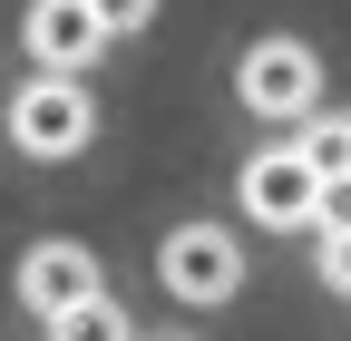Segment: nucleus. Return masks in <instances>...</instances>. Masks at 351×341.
<instances>
[{
  "label": "nucleus",
  "instance_id": "f257e3e1",
  "mask_svg": "<svg viewBox=\"0 0 351 341\" xmlns=\"http://www.w3.org/2000/svg\"><path fill=\"white\" fill-rule=\"evenodd\" d=\"M88 137H98V98H88L69 68H39L10 98V147L20 156H78Z\"/></svg>",
  "mask_w": 351,
  "mask_h": 341
},
{
  "label": "nucleus",
  "instance_id": "f03ea898",
  "mask_svg": "<svg viewBox=\"0 0 351 341\" xmlns=\"http://www.w3.org/2000/svg\"><path fill=\"white\" fill-rule=\"evenodd\" d=\"M156 283L176 292V303H234V283H244V253L225 225H176L156 244Z\"/></svg>",
  "mask_w": 351,
  "mask_h": 341
},
{
  "label": "nucleus",
  "instance_id": "7ed1b4c3",
  "mask_svg": "<svg viewBox=\"0 0 351 341\" xmlns=\"http://www.w3.org/2000/svg\"><path fill=\"white\" fill-rule=\"evenodd\" d=\"M234 98H244L254 117H313V98H322V59L302 49V39H254L244 68H234Z\"/></svg>",
  "mask_w": 351,
  "mask_h": 341
},
{
  "label": "nucleus",
  "instance_id": "20e7f679",
  "mask_svg": "<svg viewBox=\"0 0 351 341\" xmlns=\"http://www.w3.org/2000/svg\"><path fill=\"white\" fill-rule=\"evenodd\" d=\"M244 215H254V225H313V215H322V176H313V156H302V147L254 156V166H244Z\"/></svg>",
  "mask_w": 351,
  "mask_h": 341
},
{
  "label": "nucleus",
  "instance_id": "39448f33",
  "mask_svg": "<svg viewBox=\"0 0 351 341\" xmlns=\"http://www.w3.org/2000/svg\"><path fill=\"white\" fill-rule=\"evenodd\" d=\"M98 253L88 244H29L20 253V303L39 312V322H59V312H78V303H98Z\"/></svg>",
  "mask_w": 351,
  "mask_h": 341
},
{
  "label": "nucleus",
  "instance_id": "423d86ee",
  "mask_svg": "<svg viewBox=\"0 0 351 341\" xmlns=\"http://www.w3.org/2000/svg\"><path fill=\"white\" fill-rule=\"evenodd\" d=\"M20 39H29V59H39V68H69V78H78V68L98 59L108 39H117V29H108L98 10H88V0H29Z\"/></svg>",
  "mask_w": 351,
  "mask_h": 341
},
{
  "label": "nucleus",
  "instance_id": "0eeeda50",
  "mask_svg": "<svg viewBox=\"0 0 351 341\" xmlns=\"http://www.w3.org/2000/svg\"><path fill=\"white\" fill-rule=\"evenodd\" d=\"M49 341H137V322H127V312L108 303V292H98V303L59 312V322H49Z\"/></svg>",
  "mask_w": 351,
  "mask_h": 341
},
{
  "label": "nucleus",
  "instance_id": "6e6552de",
  "mask_svg": "<svg viewBox=\"0 0 351 341\" xmlns=\"http://www.w3.org/2000/svg\"><path fill=\"white\" fill-rule=\"evenodd\" d=\"M302 156H313V176H322V186L351 176V117H313V127H302Z\"/></svg>",
  "mask_w": 351,
  "mask_h": 341
},
{
  "label": "nucleus",
  "instance_id": "1a4fd4ad",
  "mask_svg": "<svg viewBox=\"0 0 351 341\" xmlns=\"http://www.w3.org/2000/svg\"><path fill=\"white\" fill-rule=\"evenodd\" d=\"M88 10H98V20L127 39V29H147V20H156V0H88Z\"/></svg>",
  "mask_w": 351,
  "mask_h": 341
},
{
  "label": "nucleus",
  "instance_id": "9d476101",
  "mask_svg": "<svg viewBox=\"0 0 351 341\" xmlns=\"http://www.w3.org/2000/svg\"><path fill=\"white\" fill-rule=\"evenodd\" d=\"M313 225H322V234H351V176L322 186V215H313Z\"/></svg>",
  "mask_w": 351,
  "mask_h": 341
},
{
  "label": "nucleus",
  "instance_id": "9b49d317",
  "mask_svg": "<svg viewBox=\"0 0 351 341\" xmlns=\"http://www.w3.org/2000/svg\"><path fill=\"white\" fill-rule=\"evenodd\" d=\"M322 283L351 292V234H322Z\"/></svg>",
  "mask_w": 351,
  "mask_h": 341
}]
</instances>
